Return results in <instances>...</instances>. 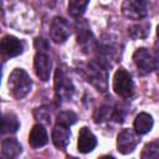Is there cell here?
Here are the masks:
<instances>
[{"instance_id":"8fae6325","label":"cell","mask_w":159,"mask_h":159,"mask_svg":"<svg viewBox=\"0 0 159 159\" xmlns=\"http://www.w3.org/2000/svg\"><path fill=\"white\" fill-rule=\"evenodd\" d=\"M96 145H97V139L93 135V133L87 127H82L78 133V143H77L78 152L83 154L89 153L96 148Z\"/></svg>"},{"instance_id":"8992f818","label":"cell","mask_w":159,"mask_h":159,"mask_svg":"<svg viewBox=\"0 0 159 159\" xmlns=\"http://www.w3.org/2000/svg\"><path fill=\"white\" fill-rule=\"evenodd\" d=\"M77 42L81 46L82 51L88 53L96 48V39L89 29V25L84 20H77L76 22Z\"/></svg>"},{"instance_id":"ac0fdd59","label":"cell","mask_w":159,"mask_h":159,"mask_svg":"<svg viewBox=\"0 0 159 159\" xmlns=\"http://www.w3.org/2000/svg\"><path fill=\"white\" fill-rule=\"evenodd\" d=\"M149 27H150V25L148 22H139L137 25L130 26L128 29V34H129V36L132 39H135V40L144 39L149 34Z\"/></svg>"},{"instance_id":"e0dca14e","label":"cell","mask_w":159,"mask_h":159,"mask_svg":"<svg viewBox=\"0 0 159 159\" xmlns=\"http://www.w3.org/2000/svg\"><path fill=\"white\" fill-rule=\"evenodd\" d=\"M20 127L19 119L14 113H5L1 120V133H15Z\"/></svg>"},{"instance_id":"3957f363","label":"cell","mask_w":159,"mask_h":159,"mask_svg":"<svg viewBox=\"0 0 159 159\" xmlns=\"http://www.w3.org/2000/svg\"><path fill=\"white\" fill-rule=\"evenodd\" d=\"M133 61L138 68L139 75L142 76L148 75L152 71L157 70L159 63V60L157 58V56L147 48H138L133 53Z\"/></svg>"},{"instance_id":"ba28073f","label":"cell","mask_w":159,"mask_h":159,"mask_svg":"<svg viewBox=\"0 0 159 159\" xmlns=\"http://www.w3.org/2000/svg\"><path fill=\"white\" fill-rule=\"evenodd\" d=\"M70 35H71V29H70L67 20H65L63 17H60V16L55 17L50 25L51 40L56 43H62L68 39Z\"/></svg>"},{"instance_id":"7c38bea8","label":"cell","mask_w":159,"mask_h":159,"mask_svg":"<svg viewBox=\"0 0 159 159\" xmlns=\"http://www.w3.org/2000/svg\"><path fill=\"white\" fill-rule=\"evenodd\" d=\"M1 50L7 57H15L22 53L24 46H22V42L15 36L6 35L1 40Z\"/></svg>"},{"instance_id":"cb8c5ba5","label":"cell","mask_w":159,"mask_h":159,"mask_svg":"<svg viewBox=\"0 0 159 159\" xmlns=\"http://www.w3.org/2000/svg\"><path fill=\"white\" fill-rule=\"evenodd\" d=\"M155 48L157 51H159V25L157 27V42H155Z\"/></svg>"},{"instance_id":"7a4b0ae2","label":"cell","mask_w":159,"mask_h":159,"mask_svg":"<svg viewBox=\"0 0 159 159\" xmlns=\"http://www.w3.org/2000/svg\"><path fill=\"white\" fill-rule=\"evenodd\" d=\"M83 75L87 82H89L98 91L104 92L107 89V86H108L107 70L101 61H89L83 68Z\"/></svg>"},{"instance_id":"603a6c76","label":"cell","mask_w":159,"mask_h":159,"mask_svg":"<svg viewBox=\"0 0 159 159\" xmlns=\"http://www.w3.org/2000/svg\"><path fill=\"white\" fill-rule=\"evenodd\" d=\"M124 117H125V112L123 108H119V107H116L114 108V112H113V119L118 123H122L124 120Z\"/></svg>"},{"instance_id":"277c9868","label":"cell","mask_w":159,"mask_h":159,"mask_svg":"<svg viewBox=\"0 0 159 159\" xmlns=\"http://www.w3.org/2000/svg\"><path fill=\"white\" fill-rule=\"evenodd\" d=\"M75 87L70 77L63 72V70L57 68L55 72V93L58 101H68L72 98Z\"/></svg>"},{"instance_id":"ffe728a7","label":"cell","mask_w":159,"mask_h":159,"mask_svg":"<svg viewBox=\"0 0 159 159\" xmlns=\"http://www.w3.org/2000/svg\"><path fill=\"white\" fill-rule=\"evenodd\" d=\"M113 112H114V108H112L108 104H104L94 112L93 119L96 123H102L104 120H108L109 118H113Z\"/></svg>"},{"instance_id":"2e32d148","label":"cell","mask_w":159,"mask_h":159,"mask_svg":"<svg viewBox=\"0 0 159 159\" xmlns=\"http://www.w3.org/2000/svg\"><path fill=\"white\" fill-rule=\"evenodd\" d=\"M153 128V118L148 113H139L134 119V129L139 134H145Z\"/></svg>"},{"instance_id":"52a82bcc","label":"cell","mask_w":159,"mask_h":159,"mask_svg":"<svg viewBox=\"0 0 159 159\" xmlns=\"http://www.w3.org/2000/svg\"><path fill=\"white\" fill-rule=\"evenodd\" d=\"M122 12L130 20H142L148 15L147 0H124L122 4Z\"/></svg>"},{"instance_id":"9a60e30c","label":"cell","mask_w":159,"mask_h":159,"mask_svg":"<svg viewBox=\"0 0 159 159\" xmlns=\"http://www.w3.org/2000/svg\"><path fill=\"white\" fill-rule=\"evenodd\" d=\"M20 143L14 138H5L1 142V153L5 158H16L21 153Z\"/></svg>"},{"instance_id":"6da1fadb","label":"cell","mask_w":159,"mask_h":159,"mask_svg":"<svg viewBox=\"0 0 159 159\" xmlns=\"http://www.w3.org/2000/svg\"><path fill=\"white\" fill-rule=\"evenodd\" d=\"M7 86L11 96L16 99H21L31 91L32 82L30 76L22 68H15L9 76Z\"/></svg>"},{"instance_id":"44dd1931","label":"cell","mask_w":159,"mask_h":159,"mask_svg":"<svg viewBox=\"0 0 159 159\" xmlns=\"http://www.w3.org/2000/svg\"><path fill=\"white\" fill-rule=\"evenodd\" d=\"M143 159H159V143H149L144 147L142 155Z\"/></svg>"},{"instance_id":"d4e9b609","label":"cell","mask_w":159,"mask_h":159,"mask_svg":"<svg viewBox=\"0 0 159 159\" xmlns=\"http://www.w3.org/2000/svg\"><path fill=\"white\" fill-rule=\"evenodd\" d=\"M157 72H158V76H159V63H158V67H157Z\"/></svg>"},{"instance_id":"30bf717a","label":"cell","mask_w":159,"mask_h":159,"mask_svg":"<svg viewBox=\"0 0 159 159\" xmlns=\"http://www.w3.org/2000/svg\"><path fill=\"white\" fill-rule=\"evenodd\" d=\"M138 144V138L134 132L129 129H123L117 137V148L122 154H128L135 149Z\"/></svg>"},{"instance_id":"9c48e42d","label":"cell","mask_w":159,"mask_h":159,"mask_svg":"<svg viewBox=\"0 0 159 159\" xmlns=\"http://www.w3.org/2000/svg\"><path fill=\"white\" fill-rule=\"evenodd\" d=\"M35 72L37 75V77L41 81H47L50 78V73H51V58L48 56V53L46 52V50H42V47L39 48L36 56H35Z\"/></svg>"},{"instance_id":"7402d4cb","label":"cell","mask_w":159,"mask_h":159,"mask_svg":"<svg viewBox=\"0 0 159 159\" xmlns=\"http://www.w3.org/2000/svg\"><path fill=\"white\" fill-rule=\"evenodd\" d=\"M76 120H77V116L73 112H71V111L61 112L57 116V119H56V122L58 124H63V125H67V127H70L73 123H76Z\"/></svg>"},{"instance_id":"d6986e66","label":"cell","mask_w":159,"mask_h":159,"mask_svg":"<svg viewBox=\"0 0 159 159\" xmlns=\"http://www.w3.org/2000/svg\"><path fill=\"white\" fill-rule=\"evenodd\" d=\"M88 2H89V0H70L68 1V12H70V15L73 16V17L81 16L84 12Z\"/></svg>"},{"instance_id":"5b68a950","label":"cell","mask_w":159,"mask_h":159,"mask_svg":"<svg viewBox=\"0 0 159 159\" xmlns=\"http://www.w3.org/2000/svg\"><path fill=\"white\" fill-rule=\"evenodd\" d=\"M113 89L118 96L123 98H128L133 94L134 86L132 77L124 68H119L116 71L113 76Z\"/></svg>"},{"instance_id":"4fadbf2b","label":"cell","mask_w":159,"mask_h":159,"mask_svg":"<svg viewBox=\"0 0 159 159\" xmlns=\"http://www.w3.org/2000/svg\"><path fill=\"white\" fill-rule=\"evenodd\" d=\"M70 135L71 134L67 125L56 123V125L52 129V142L55 147L58 149H65L70 143Z\"/></svg>"},{"instance_id":"5bb4252c","label":"cell","mask_w":159,"mask_h":159,"mask_svg":"<svg viewBox=\"0 0 159 159\" xmlns=\"http://www.w3.org/2000/svg\"><path fill=\"white\" fill-rule=\"evenodd\" d=\"M48 142V137H47V132L43 128L42 124H35L30 132L29 135V143L32 148H41L45 144H47Z\"/></svg>"}]
</instances>
